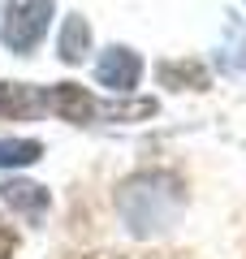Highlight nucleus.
Wrapping results in <instances>:
<instances>
[{
    "mask_svg": "<svg viewBox=\"0 0 246 259\" xmlns=\"http://www.w3.org/2000/svg\"><path fill=\"white\" fill-rule=\"evenodd\" d=\"M44 156V143L35 139H0V168H22Z\"/></svg>",
    "mask_w": 246,
    "mask_h": 259,
    "instance_id": "10",
    "label": "nucleus"
},
{
    "mask_svg": "<svg viewBox=\"0 0 246 259\" xmlns=\"http://www.w3.org/2000/svg\"><path fill=\"white\" fill-rule=\"evenodd\" d=\"M48 108L61 121H73V125H91L95 117H104V104L91 100V91L78 82H56L48 87Z\"/></svg>",
    "mask_w": 246,
    "mask_h": 259,
    "instance_id": "3",
    "label": "nucleus"
},
{
    "mask_svg": "<svg viewBox=\"0 0 246 259\" xmlns=\"http://www.w3.org/2000/svg\"><path fill=\"white\" fill-rule=\"evenodd\" d=\"M13 250H18V229L9 221H0V259H13Z\"/></svg>",
    "mask_w": 246,
    "mask_h": 259,
    "instance_id": "11",
    "label": "nucleus"
},
{
    "mask_svg": "<svg viewBox=\"0 0 246 259\" xmlns=\"http://www.w3.org/2000/svg\"><path fill=\"white\" fill-rule=\"evenodd\" d=\"M155 78L164 87H173V91H203L208 87V69L194 61H164V65H155Z\"/></svg>",
    "mask_w": 246,
    "mask_h": 259,
    "instance_id": "8",
    "label": "nucleus"
},
{
    "mask_svg": "<svg viewBox=\"0 0 246 259\" xmlns=\"http://www.w3.org/2000/svg\"><path fill=\"white\" fill-rule=\"evenodd\" d=\"M48 108V91L30 82H0V121H26Z\"/></svg>",
    "mask_w": 246,
    "mask_h": 259,
    "instance_id": "5",
    "label": "nucleus"
},
{
    "mask_svg": "<svg viewBox=\"0 0 246 259\" xmlns=\"http://www.w3.org/2000/svg\"><path fill=\"white\" fill-rule=\"evenodd\" d=\"M0 199L13 207V212L22 216V221H30V225H39L48 216V190L44 186H35V182H0Z\"/></svg>",
    "mask_w": 246,
    "mask_h": 259,
    "instance_id": "6",
    "label": "nucleus"
},
{
    "mask_svg": "<svg viewBox=\"0 0 246 259\" xmlns=\"http://www.w3.org/2000/svg\"><path fill=\"white\" fill-rule=\"evenodd\" d=\"M121 221L134 238H155V233L173 229L182 221L186 207V190L173 173H160V168H147V173H134L117 194Z\"/></svg>",
    "mask_w": 246,
    "mask_h": 259,
    "instance_id": "1",
    "label": "nucleus"
},
{
    "mask_svg": "<svg viewBox=\"0 0 246 259\" xmlns=\"http://www.w3.org/2000/svg\"><path fill=\"white\" fill-rule=\"evenodd\" d=\"M48 22H52V0H9L5 22H0V39H5L9 52L26 56L48 35Z\"/></svg>",
    "mask_w": 246,
    "mask_h": 259,
    "instance_id": "2",
    "label": "nucleus"
},
{
    "mask_svg": "<svg viewBox=\"0 0 246 259\" xmlns=\"http://www.w3.org/2000/svg\"><path fill=\"white\" fill-rule=\"evenodd\" d=\"M56 52H61L65 65H82V61H87V52H91V26H87L78 13L65 18L61 35H56Z\"/></svg>",
    "mask_w": 246,
    "mask_h": 259,
    "instance_id": "7",
    "label": "nucleus"
},
{
    "mask_svg": "<svg viewBox=\"0 0 246 259\" xmlns=\"http://www.w3.org/2000/svg\"><path fill=\"white\" fill-rule=\"evenodd\" d=\"M95 78H100V87L126 95V91H134L138 78H143V61H138V52H130V48H108V52L95 61Z\"/></svg>",
    "mask_w": 246,
    "mask_h": 259,
    "instance_id": "4",
    "label": "nucleus"
},
{
    "mask_svg": "<svg viewBox=\"0 0 246 259\" xmlns=\"http://www.w3.org/2000/svg\"><path fill=\"white\" fill-rule=\"evenodd\" d=\"M216 65L225 74H246V26L242 22L229 18V35H225V44L216 52Z\"/></svg>",
    "mask_w": 246,
    "mask_h": 259,
    "instance_id": "9",
    "label": "nucleus"
}]
</instances>
